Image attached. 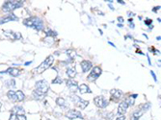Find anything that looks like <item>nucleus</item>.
Segmentation results:
<instances>
[{
  "instance_id": "nucleus-3",
  "label": "nucleus",
  "mask_w": 161,
  "mask_h": 120,
  "mask_svg": "<svg viewBox=\"0 0 161 120\" xmlns=\"http://www.w3.org/2000/svg\"><path fill=\"white\" fill-rule=\"evenodd\" d=\"M22 5H23V2L22 1H7L3 4L2 10L5 13H10L16 9L20 8Z\"/></svg>"
},
{
  "instance_id": "nucleus-23",
  "label": "nucleus",
  "mask_w": 161,
  "mask_h": 120,
  "mask_svg": "<svg viewBox=\"0 0 161 120\" xmlns=\"http://www.w3.org/2000/svg\"><path fill=\"white\" fill-rule=\"evenodd\" d=\"M16 97H18V101H23L24 98H25L24 93L22 92L21 91H16Z\"/></svg>"
},
{
  "instance_id": "nucleus-12",
  "label": "nucleus",
  "mask_w": 161,
  "mask_h": 120,
  "mask_svg": "<svg viewBox=\"0 0 161 120\" xmlns=\"http://www.w3.org/2000/svg\"><path fill=\"white\" fill-rule=\"evenodd\" d=\"M110 93H111V95H112V100H114V101H118V100L123 96V92L116 88L112 89V91H110Z\"/></svg>"
},
{
  "instance_id": "nucleus-10",
  "label": "nucleus",
  "mask_w": 161,
  "mask_h": 120,
  "mask_svg": "<svg viewBox=\"0 0 161 120\" xmlns=\"http://www.w3.org/2000/svg\"><path fill=\"white\" fill-rule=\"evenodd\" d=\"M18 18L14 14H10L7 16H3V18H0V24H4V23H7L10 21H18Z\"/></svg>"
},
{
  "instance_id": "nucleus-36",
  "label": "nucleus",
  "mask_w": 161,
  "mask_h": 120,
  "mask_svg": "<svg viewBox=\"0 0 161 120\" xmlns=\"http://www.w3.org/2000/svg\"><path fill=\"white\" fill-rule=\"evenodd\" d=\"M118 2H119V3H121V4H124V1H121V0H119Z\"/></svg>"
},
{
  "instance_id": "nucleus-32",
  "label": "nucleus",
  "mask_w": 161,
  "mask_h": 120,
  "mask_svg": "<svg viewBox=\"0 0 161 120\" xmlns=\"http://www.w3.org/2000/svg\"><path fill=\"white\" fill-rule=\"evenodd\" d=\"M116 120H124V115H121L120 117H118Z\"/></svg>"
},
{
  "instance_id": "nucleus-31",
  "label": "nucleus",
  "mask_w": 161,
  "mask_h": 120,
  "mask_svg": "<svg viewBox=\"0 0 161 120\" xmlns=\"http://www.w3.org/2000/svg\"><path fill=\"white\" fill-rule=\"evenodd\" d=\"M150 74H152V76H153V80H154V81H157V79H156V76H155V74H154V72L153 71H150Z\"/></svg>"
},
{
  "instance_id": "nucleus-4",
  "label": "nucleus",
  "mask_w": 161,
  "mask_h": 120,
  "mask_svg": "<svg viewBox=\"0 0 161 120\" xmlns=\"http://www.w3.org/2000/svg\"><path fill=\"white\" fill-rule=\"evenodd\" d=\"M35 91L45 96V94H47V91H48L47 83L45 81H44V80H42V81H38L37 83H36V89Z\"/></svg>"
},
{
  "instance_id": "nucleus-33",
  "label": "nucleus",
  "mask_w": 161,
  "mask_h": 120,
  "mask_svg": "<svg viewBox=\"0 0 161 120\" xmlns=\"http://www.w3.org/2000/svg\"><path fill=\"white\" fill-rule=\"evenodd\" d=\"M118 20H119L120 22L123 23V22H124V18H118Z\"/></svg>"
},
{
  "instance_id": "nucleus-29",
  "label": "nucleus",
  "mask_w": 161,
  "mask_h": 120,
  "mask_svg": "<svg viewBox=\"0 0 161 120\" xmlns=\"http://www.w3.org/2000/svg\"><path fill=\"white\" fill-rule=\"evenodd\" d=\"M16 118H18V120H26V117L25 115H16Z\"/></svg>"
},
{
  "instance_id": "nucleus-24",
  "label": "nucleus",
  "mask_w": 161,
  "mask_h": 120,
  "mask_svg": "<svg viewBox=\"0 0 161 120\" xmlns=\"http://www.w3.org/2000/svg\"><path fill=\"white\" fill-rule=\"evenodd\" d=\"M6 86H9L10 88H14L16 86V81L15 80H8V81L6 82Z\"/></svg>"
},
{
  "instance_id": "nucleus-26",
  "label": "nucleus",
  "mask_w": 161,
  "mask_h": 120,
  "mask_svg": "<svg viewBox=\"0 0 161 120\" xmlns=\"http://www.w3.org/2000/svg\"><path fill=\"white\" fill-rule=\"evenodd\" d=\"M66 53H67V54L70 56V58H74L75 55H76V53H75L74 50H67Z\"/></svg>"
},
{
  "instance_id": "nucleus-5",
  "label": "nucleus",
  "mask_w": 161,
  "mask_h": 120,
  "mask_svg": "<svg viewBox=\"0 0 161 120\" xmlns=\"http://www.w3.org/2000/svg\"><path fill=\"white\" fill-rule=\"evenodd\" d=\"M101 74V68L98 67V66H96V67L93 68V70L90 73V75L88 76V80L91 82H94L100 77V75Z\"/></svg>"
},
{
  "instance_id": "nucleus-6",
  "label": "nucleus",
  "mask_w": 161,
  "mask_h": 120,
  "mask_svg": "<svg viewBox=\"0 0 161 120\" xmlns=\"http://www.w3.org/2000/svg\"><path fill=\"white\" fill-rule=\"evenodd\" d=\"M71 99H73V101L74 102V104L76 105L77 107H79L80 109H85L86 107L89 105V102L86 101V100H83L81 99L80 97H78V96H73V97H71Z\"/></svg>"
},
{
  "instance_id": "nucleus-27",
  "label": "nucleus",
  "mask_w": 161,
  "mask_h": 120,
  "mask_svg": "<svg viewBox=\"0 0 161 120\" xmlns=\"http://www.w3.org/2000/svg\"><path fill=\"white\" fill-rule=\"evenodd\" d=\"M47 35L48 36H57V33L51 31V30H48V31L47 32Z\"/></svg>"
},
{
  "instance_id": "nucleus-18",
  "label": "nucleus",
  "mask_w": 161,
  "mask_h": 120,
  "mask_svg": "<svg viewBox=\"0 0 161 120\" xmlns=\"http://www.w3.org/2000/svg\"><path fill=\"white\" fill-rule=\"evenodd\" d=\"M7 96H8V98L11 100V101L13 102H16L18 101V97H16V91H9L8 93H7Z\"/></svg>"
},
{
  "instance_id": "nucleus-37",
  "label": "nucleus",
  "mask_w": 161,
  "mask_h": 120,
  "mask_svg": "<svg viewBox=\"0 0 161 120\" xmlns=\"http://www.w3.org/2000/svg\"><path fill=\"white\" fill-rule=\"evenodd\" d=\"M31 62H26V64H25V65H30V64H31Z\"/></svg>"
},
{
  "instance_id": "nucleus-16",
  "label": "nucleus",
  "mask_w": 161,
  "mask_h": 120,
  "mask_svg": "<svg viewBox=\"0 0 161 120\" xmlns=\"http://www.w3.org/2000/svg\"><path fill=\"white\" fill-rule=\"evenodd\" d=\"M81 67H82V71L83 72H87L91 69L92 67V62L89 61H82L81 62Z\"/></svg>"
},
{
  "instance_id": "nucleus-21",
  "label": "nucleus",
  "mask_w": 161,
  "mask_h": 120,
  "mask_svg": "<svg viewBox=\"0 0 161 120\" xmlns=\"http://www.w3.org/2000/svg\"><path fill=\"white\" fill-rule=\"evenodd\" d=\"M144 113V111H135L133 112V115H132V120H138V118L140 116H142V114Z\"/></svg>"
},
{
  "instance_id": "nucleus-14",
  "label": "nucleus",
  "mask_w": 161,
  "mask_h": 120,
  "mask_svg": "<svg viewBox=\"0 0 161 120\" xmlns=\"http://www.w3.org/2000/svg\"><path fill=\"white\" fill-rule=\"evenodd\" d=\"M1 73H8V74L12 75L13 77H16V76H18L19 74H20V70L18 68H16V67H10L5 72H1Z\"/></svg>"
},
{
  "instance_id": "nucleus-13",
  "label": "nucleus",
  "mask_w": 161,
  "mask_h": 120,
  "mask_svg": "<svg viewBox=\"0 0 161 120\" xmlns=\"http://www.w3.org/2000/svg\"><path fill=\"white\" fill-rule=\"evenodd\" d=\"M127 108H129V105L126 104V101L121 102V104L119 105V108H118V113H119V114H121V115H124V113L126 112Z\"/></svg>"
},
{
  "instance_id": "nucleus-30",
  "label": "nucleus",
  "mask_w": 161,
  "mask_h": 120,
  "mask_svg": "<svg viewBox=\"0 0 161 120\" xmlns=\"http://www.w3.org/2000/svg\"><path fill=\"white\" fill-rule=\"evenodd\" d=\"M9 120H18V118H16V114H12Z\"/></svg>"
},
{
  "instance_id": "nucleus-35",
  "label": "nucleus",
  "mask_w": 161,
  "mask_h": 120,
  "mask_svg": "<svg viewBox=\"0 0 161 120\" xmlns=\"http://www.w3.org/2000/svg\"><path fill=\"white\" fill-rule=\"evenodd\" d=\"M150 22H152L150 20H146V22H145V23H146V24H150Z\"/></svg>"
},
{
  "instance_id": "nucleus-20",
  "label": "nucleus",
  "mask_w": 161,
  "mask_h": 120,
  "mask_svg": "<svg viewBox=\"0 0 161 120\" xmlns=\"http://www.w3.org/2000/svg\"><path fill=\"white\" fill-rule=\"evenodd\" d=\"M137 97V94H133V95H130L129 96V98L126 100V103L129 106H132L134 104V100Z\"/></svg>"
},
{
  "instance_id": "nucleus-25",
  "label": "nucleus",
  "mask_w": 161,
  "mask_h": 120,
  "mask_svg": "<svg viewBox=\"0 0 161 120\" xmlns=\"http://www.w3.org/2000/svg\"><path fill=\"white\" fill-rule=\"evenodd\" d=\"M56 103H57V105L58 106H61V107H64L66 105V101H65V99L63 98H61V97H59L56 99Z\"/></svg>"
},
{
  "instance_id": "nucleus-9",
  "label": "nucleus",
  "mask_w": 161,
  "mask_h": 120,
  "mask_svg": "<svg viewBox=\"0 0 161 120\" xmlns=\"http://www.w3.org/2000/svg\"><path fill=\"white\" fill-rule=\"evenodd\" d=\"M66 115H67V117L68 119H75V118L83 119V115L81 114V112L78 111H75V109H71V111H68Z\"/></svg>"
},
{
  "instance_id": "nucleus-38",
  "label": "nucleus",
  "mask_w": 161,
  "mask_h": 120,
  "mask_svg": "<svg viewBox=\"0 0 161 120\" xmlns=\"http://www.w3.org/2000/svg\"><path fill=\"white\" fill-rule=\"evenodd\" d=\"M0 109H1V103H0Z\"/></svg>"
},
{
  "instance_id": "nucleus-19",
  "label": "nucleus",
  "mask_w": 161,
  "mask_h": 120,
  "mask_svg": "<svg viewBox=\"0 0 161 120\" xmlns=\"http://www.w3.org/2000/svg\"><path fill=\"white\" fill-rule=\"evenodd\" d=\"M67 74L70 78H73L76 75V70H75L74 67H68L67 69Z\"/></svg>"
},
{
  "instance_id": "nucleus-11",
  "label": "nucleus",
  "mask_w": 161,
  "mask_h": 120,
  "mask_svg": "<svg viewBox=\"0 0 161 120\" xmlns=\"http://www.w3.org/2000/svg\"><path fill=\"white\" fill-rule=\"evenodd\" d=\"M66 84H67V86L68 88L71 89V91L75 92L78 89V85H77V82L75 81H73V80H67V82H66Z\"/></svg>"
},
{
  "instance_id": "nucleus-22",
  "label": "nucleus",
  "mask_w": 161,
  "mask_h": 120,
  "mask_svg": "<svg viewBox=\"0 0 161 120\" xmlns=\"http://www.w3.org/2000/svg\"><path fill=\"white\" fill-rule=\"evenodd\" d=\"M32 95H33V97H34V98H35L36 100H42V99L44 98V95L41 94V93L37 92V91H33Z\"/></svg>"
},
{
  "instance_id": "nucleus-7",
  "label": "nucleus",
  "mask_w": 161,
  "mask_h": 120,
  "mask_svg": "<svg viewBox=\"0 0 161 120\" xmlns=\"http://www.w3.org/2000/svg\"><path fill=\"white\" fill-rule=\"evenodd\" d=\"M94 102H95V105L101 109L105 108V107H107L108 105V101L103 96H97V97L94 99Z\"/></svg>"
},
{
  "instance_id": "nucleus-8",
  "label": "nucleus",
  "mask_w": 161,
  "mask_h": 120,
  "mask_svg": "<svg viewBox=\"0 0 161 120\" xmlns=\"http://www.w3.org/2000/svg\"><path fill=\"white\" fill-rule=\"evenodd\" d=\"M4 35L6 36V38H8L10 39H13V41H16V39H20L22 36L20 33H16L13 32L11 30H7V31H4Z\"/></svg>"
},
{
  "instance_id": "nucleus-17",
  "label": "nucleus",
  "mask_w": 161,
  "mask_h": 120,
  "mask_svg": "<svg viewBox=\"0 0 161 120\" xmlns=\"http://www.w3.org/2000/svg\"><path fill=\"white\" fill-rule=\"evenodd\" d=\"M78 89H79V91L81 94H84V93H91V89L88 88V86L87 85H85V84H82L80 85L79 86H78Z\"/></svg>"
},
{
  "instance_id": "nucleus-28",
  "label": "nucleus",
  "mask_w": 161,
  "mask_h": 120,
  "mask_svg": "<svg viewBox=\"0 0 161 120\" xmlns=\"http://www.w3.org/2000/svg\"><path fill=\"white\" fill-rule=\"evenodd\" d=\"M62 79L60 78V77H57L56 79H54L53 81H52V83H53V84H62Z\"/></svg>"
},
{
  "instance_id": "nucleus-1",
  "label": "nucleus",
  "mask_w": 161,
  "mask_h": 120,
  "mask_svg": "<svg viewBox=\"0 0 161 120\" xmlns=\"http://www.w3.org/2000/svg\"><path fill=\"white\" fill-rule=\"evenodd\" d=\"M23 24L28 26V27H32L36 30H38V31L42 30V28H44V23H42V19L38 18H32L29 19H25L23 21Z\"/></svg>"
},
{
  "instance_id": "nucleus-15",
  "label": "nucleus",
  "mask_w": 161,
  "mask_h": 120,
  "mask_svg": "<svg viewBox=\"0 0 161 120\" xmlns=\"http://www.w3.org/2000/svg\"><path fill=\"white\" fill-rule=\"evenodd\" d=\"M12 114L16 115H23L24 114V109L20 106H16L12 109Z\"/></svg>"
},
{
  "instance_id": "nucleus-34",
  "label": "nucleus",
  "mask_w": 161,
  "mask_h": 120,
  "mask_svg": "<svg viewBox=\"0 0 161 120\" xmlns=\"http://www.w3.org/2000/svg\"><path fill=\"white\" fill-rule=\"evenodd\" d=\"M158 9H160V6H157V7L154 8V9H153V12H155L156 10H158Z\"/></svg>"
},
{
  "instance_id": "nucleus-2",
  "label": "nucleus",
  "mask_w": 161,
  "mask_h": 120,
  "mask_svg": "<svg viewBox=\"0 0 161 120\" xmlns=\"http://www.w3.org/2000/svg\"><path fill=\"white\" fill-rule=\"evenodd\" d=\"M54 62V58L53 56H48L47 59L44 60V62H42V64L38 66L37 68L35 69V72H37L38 74H41V73H44L47 69H48L51 66V65L53 64Z\"/></svg>"
}]
</instances>
